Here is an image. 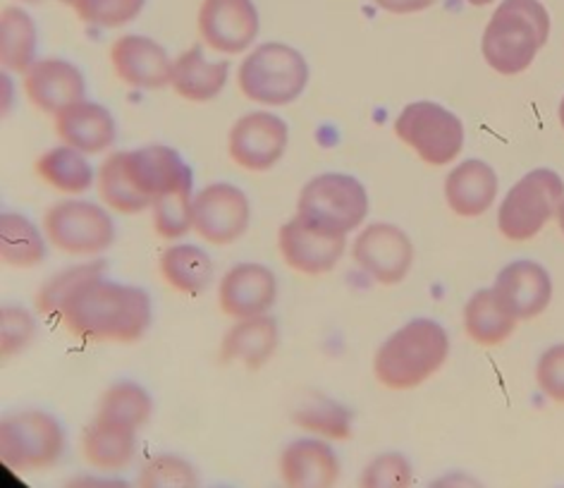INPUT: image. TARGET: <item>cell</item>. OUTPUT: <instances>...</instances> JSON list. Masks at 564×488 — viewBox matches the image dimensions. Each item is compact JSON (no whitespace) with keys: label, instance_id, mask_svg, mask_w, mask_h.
Segmentation results:
<instances>
[{"label":"cell","instance_id":"cell-1","mask_svg":"<svg viewBox=\"0 0 564 488\" xmlns=\"http://www.w3.org/2000/svg\"><path fill=\"white\" fill-rule=\"evenodd\" d=\"M58 316L84 343H137L151 324V300L137 285L98 275L69 292Z\"/></svg>","mask_w":564,"mask_h":488},{"label":"cell","instance_id":"cell-2","mask_svg":"<svg viewBox=\"0 0 564 488\" xmlns=\"http://www.w3.org/2000/svg\"><path fill=\"white\" fill-rule=\"evenodd\" d=\"M550 15L541 0H502L481 39L486 63L505 77L527 73L547 44Z\"/></svg>","mask_w":564,"mask_h":488},{"label":"cell","instance_id":"cell-3","mask_svg":"<svg viewBox=\"0 0 564 488\" xmlns=\"http://www.w3.org/2000/svg\"><path fill=\"white\" fill-rule=\"evenodd\" d=\"M447 357V330L433 318H414L378 347L373 373L390 390H412L426 383Z\"/></svg>","mask_w":564,"mask_h":488},{"label":"cell","instance_id":"cell-4","mask_svg":"<svg viewBox=\"0 0 564 488\" xmlns=\"http://www.w3.org/2000/svg\"><path fill=\"white\" fill-rule=\"evenodd\" d=\"M369 216V192L355 175L323 173L308 180L297 202V218L323 235L347 237Z\"/></svg>","mask_w":564,"mask_h":488},{"label":"cell","instance_id":"cell-5","mask_svg":"<svg viewBox=\"0 0 564 488\" xmlns=\"http://www.w3.org/2000/svg\"><path fill=\"white\" fill-rule=\"evenodd\" d=\"M239 91L263 106H288L297 101L308 85L304 55L288 44L268 41L253 48L237 75Z\"/></svg>","mask_w":564,"mask_h":488},{"label":"cell","instance_id":"cell-6","mask_svg":"<svg viewBox=\"0 0 564 488\" xmlns=\"http://www.w3.org/2000/svg\"><path fill=\"white\" fill-rule=\"evenodd\" d=\"M564 180L553 169H535L519 177L498 208V228L510 242H529L557 216Z\"/></svg>","mask_w":564,"mask_h":488},{"label":"cell","instance_id":"cell-7","mask_svg":"<svg viewBox=\"0 0 564 488\" xmlns=\"http://www.w3.org/2000/svg\"><path fill=\"white\" fill-rule=\"evenodd\" d=\"M65 453V431L53 414L22 410L0 422V459L12 471L53 467Z\"/></svg>","mask_w":564,"mask_h":488},{"label":"cell","instance_id":"cell-8","mask_svg":"<svg viewBox=\"0 0 564 488\" xmlns=\"http://www.w3.org/2000/svg\"><path fill=\"white\" fill-rule=\"evenodd\" d=\"M394 134L433 169L449 165L464 149L462 120L453 110L435 101H414L404 106L394 120Z\"/></svg>","mask_w":564,"mask_h":488},{"label":"cell","instance_id":"cell-9","mask_svg":"<svg viewBox=\"0 0 564 488\" xmlns=\"http://www.w3.org/2000/svg\"><path fill=\"white\" fill-rule=\"evenodd\" d=\"M48 242L67 254H101L116 240V226L106 208L91 202H61L44 216Z\"/></svg>","mask_w":564,"mask_h":488},{"label":"cell","instance_id":"cell-10","mask_svg":"<svg viewBox=\"0 0 564 488\" xmlns=\"http://www.w3.org/2000/svg\"><path fill=\"white\" fill-rule=\"evenodd\" d=\"M351 259L371 281L400 285L414 267L412 237L392 223H371L357 235Z\"/></svg>","mask_w":564,"mask_h":488},{"label":"cell","instance_id":"cell-11","mask_svg":"<svg viewBox=\"0 0 564 488\" xmlns=\"http://www.w3.org/2000/svg\"><path fill=\"white\" fill-rule=\"evenodd\" d=\"M194 230L208 245L228 247L249 228L247 194L230 183H214L194 194Z\"/></svg>","mask_w":564,"mask_h":488},{"label":"cell","instance_id":"cell-12","mask_svg":"<svg viewBox=\"0 0 564 488\" xmlns=\"http://www.w3.org/2000/svg\"><path fill=\"white\" fill-rule=\"evenodd\" d=\"M290 142L288 122L268 110H257L239 118L228 139V149L232 161L245 171L263 173L285 156Z\"/></svg>","mask_w":564,"mask_h":488},{"label":"cell","instance_id":"cell-13","mask_svg":"<svg viewBox=\"0 0 564 488\" xmlns=\"http://www.w3.org/2000/svg\"><path fill=\"white\" fill-rule=\"evenodd\" d=\"M259 10L251 0H204L199 34L218 53H242L259 36Z\"/></svg>","mask_w":564,"mask_h":488},{"label":"cell","instance_id":"cell-14","mask_svg":"<svg viewBox=\"0 0 564 488\" xmlns=\"http://www.w3.org/2000/svg\"><path fill=\"white\" fill-rule=\"evenodd\" d=\"M492 292L517 321H531L553 302V278L539 261L517 259L498 273Z\"/></svg>","mask_w":564,"mask_h":488},{"label":"cell","instance_id":"cell-15","mask_svg":"<svg viewBox=\"0 0 564 488\" xmlns=\"http://www.w3.org/2000/svg\"><path fill=\"white\" fill-rule=\"evenodd\" d=\"M278 300V278L263 263H237L223 275L218 304L230 318L263 316Z\"/></svg>","mask_w":564,"mask_h":488},{"label":"cell","instance_id":"cell-16","mask_svg":"<svg viewBox=\"0 0 564 488\" xmlns=\"http://www.w3.org/2000/svg\"><path fill=\"white\" fill-rule=\"evenodd\" d=\"M278 469L285 488H335L343 474L340 457L333 445L316 436L288 443L280 453Z\"/></svg>","mask_w":564,"mask_h":488},{"label":"cell","instance_id":"cell-17","mask_svg":"<svg viewBox=\"0 0 564 488\" xmlns=\"http://www.w3.org/2000/svg\"><path fill=\"white\" fill-rule=\"evenodd\" d=\"M110 63L118 79L134 89H163L171 85L173 61L167 51L149 36L124 34L110 46Z\"/></svg>","mask_w":564,"mask_h":488},{"label":"cell","instance_id":"cell-18","mask_svg":"<svg viewBox=\"0 0 564 488\" xmlns=\"http://www.w3.org/2000/svg\"><path fill=\"white\" fill-rule=\"evenodd\" d=\"M124 173L151 204L163 197V194L194 185L189 165L171 147H144L124 151Z\"/></svg>","mask_w":564,"mask_h":488},{"label":"cell","instance_id":"cell-19","mask_svg":"<svg viewBox=\"0 0 564 488\" xmlns=\"http://www.w3.org/2000/svg\"><path fill=\"white\" fill-rule=\"evenodd\" d=\"M278 247L290 269L304 275H323L340 263L347 247V237L323 235L308 228L302 218L294 216L280 228Z\"/></svg>","mask_w":564,"mask_h":488},{"label":"cell","instance_id":"cell-20","mask_svg":"<svg viewBox=\"0 0 564 488\" xmlns=\"http://www.w3.org/2000/svg\"><path fill=\"white\" fill-rule=\"evenodd\" d=\"M24 91L41 113L58 116L65 108L84 101L87 96V79L79 73V67L61 61L46 58L36 61L24 73Z\"/></svg>","mask_w":564,"mask_h":488},{"label":"cell","instance_id":"cell-21","mask_svg":"<svg viewBox=\"0 0 564 488\" xmlns=\"http://www.w3.org/2000/svg\"><path fill=\"white\" fill-rule=\"evenodd\" d=\"M498 175L481 159H469L455 165L445 177V202L449 212L462 218H478L496 204Z\"/></svg>","mask_w":564,"mask_h":488},{"label":"cell","instance_id":"cell-22","mask_svg":"<svg viewBox=\"0 0 564 488\" xmlns=\"http://www.w3.org/2000/svg\"><path fill=\"white\" fill-rule=\"evenodd\" d=\"M55 132L65 147L82 151L84 156H94L116 142V120L110 110L94 101H79L55 116Z\"/></svg>","mask_w":564,"mask_h":488},{"label":"cell","instance_id":"cell-23","mask_svg":"<svg viewBox=\"0 0 564 488\" xmlns=\"http://www.w3.org/2000/svg\"><path fill=\"white\" fill-rule=\"evenodd\" d=\"M82 455L101 471H120L137 455V429L96 414L82 434Z\"/></svg>","mask_w":564,"mask_h":488},{"label":"cell","instance_id":"cell-24","mask_svg":"<svg viewBox=\"0 0 564 488\" xmlns=\"http://www.w3.org/2000/svg\"><path fill=\"white\" fill-rule=\"evenodd\" d=\"M280 343V328L273 316H253L242 318L225 333L220 345V359L223 361H242L249 371H259L265 367L278 350Z\"/></svg>","mask_w":564,"mask_h":488},{"label":"cell","instance_id":"cell-25","mask_svg":"<svg viewBox=\"0 0 564 488\" xmlns=\"http://www.w3.org/2000/svg\"><path fill=\"white\" fill-rule=\"evenodd\" d=\"M228 63H208L199 46H192L173 61L171 87L177 96L194 104L214 101L228 85Z\"/></svg>","mask_w":564,"mask_h":488},{"label":"cell","instance_id":"cell-26","mask_svg":"<svg viewBox=\"0 0 564 488\" xmlns=\"http://www.w3.org/2000/svg\"><path fill=\"white\" fill-rule=\"evenodd\" d=\"M464 330H467L469 340L481 347H498L512 336L519 321L505 310L496 292L478 290L471 300L464 304Z\"/></svg>","mask_w":564,"mask_h":488},{"label":"cell","instance_id":"cell-27","mask_svg":"<svg viewBox=\"0 0 564 488\" xmlns=\"http://www.w3.org/2000/svg\"><path fill=\"white\" fill-rule=\"evenodd\" d=\"M292 422L323 441H349L355 434V414L343 402L312 390L292 412Z\"/></svg>","mask_w":564,"mask_h":488},{"label":"cell","instance_id":"cell-28","mask_svg":"<svg viewBox=\"0 0 564 488\" xmlns=\"http://www.w3.org/2000/svg\"><path fill=\"white\" fill-rule=\"evenodd\" d=\"M165 283L185 295H199L214 281V261L196 245H173L161 254Z\"/></svg>","mask_w":564,"mask_h":488},{"label":"cell","instance_id":"cell-29","mask_svg":"<svg viewBox=\"0 0 564 488\" xmlns=\"http://www.w3.org/2000/svg\"><path fill=\"white\" fill-rule=\"evenodd\" d=\"M0 259L10 269H32L46 259V242L30 218L0 216Z\"/></svg>","mask_w":564,"mask_h":488},{"label":"cell","instance_id":"cell-30","mask_svg":"<svg viewBox=\"0 0 564 488\" xmlns=\"http://www.w3.org/2000/svg\"><path fill=\"white\" fill-rule=\"evenodd\" d=\"M36 26L22 8H3L0 15V63L8 73H26L36 61Z\"/></svg>","mask_w":564,"mask_h":488},{"label":"cell","instance_id":"cell-31","mask_svg":"<svg viewBox=\"0 0 564 488\" xmlns=\"http://www.w3.org/2000/svg\"><path fill=\"white\" fill-rule=\"evenodd\" d=\"M36 173L53 189L65 194H82L94 183V171L82 151L73 147H55L36 161Z\"/></svg>","mask_w":564,"mask_h":488},{"label":"cell","instance_id":"cell-32","mask_svg":"<svg viewBox=\"0 0 564 488\" xmlns=\"http://www.w3.org/2000/svg\"><path fill=\"white\" fill-rule=\"evenodd\" d=\"M96 187L101 202L118 214L132 216L151 206V202L130 183V177L124 173V151L110 153L101 163L96 175Z\"/></svg>","mask_w":564,"mask_h":488},{"label":"cell","instance_id":"cell-33","mask_svg":"<svg viewBox=\"0 0 564 488\" xmlns=\"http://www.w3.org/2000/svg\"><path fill=\"white\" fill-rule=\"evenodd\" d=\"M153 412V402L149 390L134 381H118L112 383L98 400V412L108 420H116L132 429L147 426Z\"/></svg>","mask_w":564,"mask_h":488},{"label":"cell","instance_id":"cell-34","mask_svg":"<svg viewBox=\"0 0 564 488\" xmlns=\"http://www.w3.org/2000/svg\"><path fill=\"white\" fill-rule=\"evenodd\" d=\"M192 187L194 185H187L171 194H163V197L151 204L153 226H156V232L165 237V240H180V237H185L189 230H194Z\"/></svg>","mask_w":564,"mask_h":488},{"label":"cell","instance_id":"cell-35","mask_svg":"<svg viewBox=\"0 0 564 488\" xmlns=\"http://www.w3.org/2000/svg\"><path fill=\"white\" fill-rule=\"evenodd\" d=\"M134 488H199V474L189 459L163 453L141 467Z\"/></svg>","mask_w":564,"mask_h":488},{"label":"cell","instance_id":"cell-36","mask_svg":"<svg viewBox=\"0 0 564 488\" xmlns=\"http://www.w3.org/2000/svg\"><path fill=\"white\" fill-rule=\"evenodd\" d=\"M104 271H106V263L94 261V263H77V267L65 269L58 275H53L51 281L39 290V295H36L39 312L46 314V316L61 314L69 292H73L79 283L89 281V278L104 275Z\"/></svg>","mask_w":564,"mask_h":488},{"label":"cell","instance_id":"cell-37","mask_svg":"<svg viewBox=\"0 0 564 488\" xmlns=\"http://www.w3.org/2000/svg\"><path fill=\"white\" fill-rule=\"evenodd\" d=\"M414 465L402 453H380L364 465L359 488H412Z\"/></svg>","mask_w":564,"mask_h":488},{"label":"cell","instance_id":"cell-38","mask_svg":"<svg viewBox=\"0 0 564 488\" xmlns=\"http://www.w3.org/2000/svg\"><path fill=\"white\" fill-rule=\"evenodd\" d=\"M147 0H75L73 3L79 20L87 24L106 26V30L137 20Z\"/></svg>","mask_w":564,"mask_h":488},{"label":"cell","instance_id":"cell-39","mask_svg":"<svg viewBox=\"0 0 564 488\" xmlns=\"http://www.w3.org/2000/svg\"><path fill=\"white\" fill-rule=\"evenodd\" d=\"M36 338L34 316L22 306H3L0 312V353L10 359L26 350Z\"/></svg>","mask_w":564,"mask_h":488},{"label":"cell","instance_id":"cell-40","mask_svg":"<svg viewBox=\"0 0 564 488\" xmlns=\"http://www.w3.org/2000/svg\"><path fill=\"white\" fill-rule=\"evenodd\" d=\"M535 386L557 404H564V343H557L535 361Z\"/></svg>","mask_w":564,"mask_h":488},{"label":"cell","instance_id":"cell-41","mask_svg":"<svg viewBox=\"0 0 564 488\" xmlns=\"http://www.w3.org/2000/svg\"><path fill=\"white\" fill-rule=\"evenodd\" d=\"M63 488H134L124 479L118 477H101V474H77V477L67 479Z\"/></svg>","mask_w":564,"mask_h":488},{"label":"cell","instance_id":"cell-42","mask_svg":"<svg viewBox=\"0 0 564 488\" xmlns=\"http://www.w3.org/2000/svg\"><path fill=\"white\" fill-rule=\"evenodd\" d=\"M373 3L392 15H412V12L433 8L438 0H373Z\"/></svg>","mask_w":564,"mask_h":488},{"label":"cell","instance_id":"cell-43","mask_svg":"<svg viewBox=\"0 0 564 488\" xmlns=\"http://www.w3.org/2000/svg\"><path fill=\"white\" fill-rule=\"evenodd\" d=\"M429 488H486V486L469 471H447V474H441L438 479H433Z\"/></svg>","mask_w":564,"mask_h":488},{"label":"cell","instance_id":"cell-44","mask_svg":"<svg viewBox=\"0 0 564 488\" xmlns=\"http://www.w3.org/2000/svg\"><path fill=\"white\" fill-rule=\"evenodd\" d=\"M555 220H557V226H560V232L564 235V199H562V204H560V208H557Z\"/></svg>","mask_w":564,"mask_h":488},{"label":"cell","instance_id":"cell-45","mask_svg":"<svg viewBox=\"0 0 564 488\" xmlns=\"http://www.w3.org/2000/svg\"><path fill=\"white\" fill-rule=\"evenodd\" d=\"M557 118H560V124H562V130H564V96H562L560 108H557Z\"/></svg>","mask_w":564,"mask_h":488},{"label":"cell","instance_id":"cell-46","mask_svg":"<svg viewBox=\"0 0 564 488\" xmlns=\"http://www.w3.org/2000/svg\"><path fill=\"white\" fill-rule=\"evenodd\" d=\"M488 3H492V0H469V6H476V8H484Z\"/></svg>","mask_w":564,"mask_h":488},{"label":"cell","instance_id":"cell-47","mask_svg":"<svg viewBox=\"0 0 564 488\" xmlns=\"http://www.w3.org/2000/svg\"><path fill=\"white\" fill-rule=\"evenodd\" d=\"M24 3H41V0H24Z\"/></svg>","mask_w":564,"mask_h":488},{"label":"cell","instance_id":"cell-48","mask_svg":"<svg viewBox=\"0 0 564 488\" xmlns=\"http://www.w3.org/2000/svg\"><path fill=\"white\" fill-rule=\"evenodd\" d=\"M63 3H67V6H73V3H75V0H63Z\"/></svg>","mask_w":564,"mask_h":488},{"label":"cell","instance_id":"cell-49","mask_svg":"<svg viewBox=\"0 0 564 488\" xmlns=\"http://www.w3.org/2000/svg\"><path fill=\"white\" fill-rule=\"evenodd\" d=\"M218 488H228V486H218Z\"/></svg>","mask_w":564,"mask_h":488},{"label":"cell","instance_id":"cell-50","mask_svg":"<svg viewBox=\"0 0 564 488\" xmlns=\"http://www.w3.org/2000/svg\"><path fill=\"white\" fill-rule=\"evenodd\" d=\"M562 488H564V486H562Z\"/></svg>","mask_w":564,"mask_h":488}]
</instances>
